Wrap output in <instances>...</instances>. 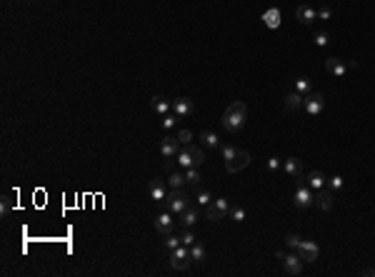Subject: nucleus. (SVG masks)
<instances>
[{
  "label": "nucleus",
  "instance_id": "obj_1",
  "mask_svg": "<svg viewBox=\"0 0 375 277\" xmlns=\"http://www.w3.org/2000/svg\"><path fill=\"white\" fill-rule=\"evenodd\" d=\"M245 120H248V105L243 100H235V103L228 105V110L223 113L220 123H223V128L228 133H240L245 128Z\"/></svg>",
  "mask_w": 375,
  "mask_h": 277
},
{
  "label": "nucleus",
  "instance_id": "obj_8",
  "mask_svg": "<svg viewBox=\"0 0 375 277\" xmlns=\"http://www.w3.org/2000/svg\"><path fill=\"white\" fill-rule=\"evenodd\" d=\"M248 165H250V152H245V150H235V155L230 160H225V170L228 172H240Z\"/></svg>",
  "mask_w": 375,
  "mask_h": 277
},
{
  "label": "nucleus",
  "instance_id": "obj_43",
  "mask_svg": "<svg viewBox=\"0 0 375 277\" xmlns=\"http://www.w3.org/2000/svg\"><path fill=\"white\" fill-rule=\"evenodd\" d=\"M173 170H178V162L173 165V160L168 157V160H165V172H173Z\"/></svg>",
  "mask_w": 375,
  "mask_h": 277
},
{
  "label": "nucleus",
  "instance_id": "obj_5",
  "mask_svg": "<svg viewBox=\"0 0 375 277\" xmlns=\"http://www.w3.org/2000/svg\"><path fill=\"white\" fill-rule=\"evenodd\" d=\"M228 210H230V202H228L225 197H218V200H213V202L205 207V215H208L210 222H218V220L228 217Z\"/></svg>",
  "mask_w": 375,
  "mask_h": 277
},
{
  "label": "nucleus",
  "instance_id": "obj_15",
  "mask_svg": "<svg viewBox=\"0 0 375 277\" xmlns=\"http://www.w3.org/2000/svg\"><path fill=\"white\" fill-rule=\"evenodd\" d=\"M150 108H153V113L155 115H168V113H173V103L168 100V98H163V95H155L153 100H150Z\"/></svg>",
  "mask_w": 375,
  "mask_h": 277
},
{
  "label": "nucleus",
  "instance_id": "obj_11",
  "mask_svg": "<svg viewBox=\"0 0 375 277\" xmlns=\"http://www.w3.org/2000/svg\"><path fill=\"white\" fill-rule=\"evenodd\" d=\"M298 255L303 257V262H315L318 255H320V247H318L313 240H303L300 247H298Z\"/></svg>",
  "mask_w": 375,
  "mask_h": 277
},
{
  "label": "nucleus",
  "instance_id": "obj_33",
  "mask_svg": "<svg viewBox=\"0 0 375 277\" xmlns=\"http://www.w3.org/2000/svg\"><path fill=\"white\" fill-rule=\"evenodd\" d=\"M180 242H183V245H188V247L195 245V235L190 232V227H183V232H180Z\"/></svg>",
  "mask_w": 375,
  "mask_h": 277
},
{
  "label": "nucleus",
  "instance_id": "obj_45",
  "mask_svg": "<svg viewBox=\"0 0 375 277\" xmlns=\"http://www.w3.org/2000/svg\"><path fill=\"white\" fill-rule=\"evenodd\" d=\"M360 275H370V277H373V275H375V270H360Z\"/></svg>",
  "mask_w": 375,
  "mask_h": 277
},
{
  "label": "nucleus",
  "instance_id": "obj_25",
  "mask_svg": "<svg viewBox=\"0 0 375 277\" xmlns=\"http://www.w3.org/2000/svg\"><path fill=\"white\" fill-rule=\"evenodd\" d=\"M200 140H203L205 147H220V138H218L215 133H210V130H203V133H200Z\"/></svg>",
  "mask_w": 375,
  "mask_h": 277
},
{
  "label": "nucleus",
  "instance_id": "obj_10",
  "mask_svg": "<svg viewBox=\"0 0 375 277\" xmlns=\"http://www.w3.org/2000/svg\"><path fill=\"white\" fill-rule=\"evenodd\" d=\"M303 257L298 255V252H293V255H285L283 257V272L285 275H300L303 272Z\"/></svg>",
  "mask_w": 375,
  "mask_h": 277
},
{
  "label": "nucleus",
  "instance_id": "obj_41",
  "mask_svg": "<svg viewBox=\"0 0 375 277\" xmlns=\"http://www.w3.org/2000/svg\"><path fill=\"white\" fill-rule=\"evenodd\" d=\"M178 140H180V145H190L193 133H190V130H180V133H178Z\"/></svg>",
  "mask_w": 375,
  "mask_h": 277
},
{
  "label": "nucleus",
  "instance_id": "obj_21",
  "mask_svg": "<svg viewBox=\"0 0 375 277\" xmlns=\"http://www.w3.org/2000/svg\"><path fill=\"white\" fill-rule=\"evenodd\" d=\"M198 220H200V215H198V210H195V207H188V210H185V212L180 215V220H178V222H180L183 227H190V230H193Z\"/></svg>",
  "mask_w": 375,
  "mask_h": 277
},
{
  "label": "nucleus",
  "instance_id": "obj_42",
  "mask_svg": "<svg viewBox=\"0 0 375 277\" xmlns=\"http://www.w3.org/2000/svg\"><path fill=\"white\" fill-rule=\"evenodd\" d=\"M268 167L275 172V170H280V167H283V160H280V157H270V160H268Z\"/></svg>",
  "mask_w": 375,
  "mask_h": 277
},
{
  "label": "nucleus",
  "instance_id": "obj_40",
  "mask_svg": "<svg viewBox=\"0 0 375 277\" xmlns=\"http://www.w3.org/2000/svg\"><path fill=\"white\" fill-rule=\"evenodd\" d=\"M235 145H220V155H223V160H230L233 155H235Z\"/></svg>",
  "mask_w": 375,
  "mask_h": 277
},
{
  "label": "nucleus",
  "instance_id": "obj_35",
  "mask_svg": "<svg viewBox=\"0 0 375 277\" xmlns=\"http://www.w3.org/2000/svg\"><path fill=\"white\" fill-rule=\"evenodd\" d=\"M163 245H165L168 250H175V247H178V245H183V242H180V235H173V232H170V235H165Z\"/></svg>",
  "mask_w": 375,
  "mask_h": 277
},
{
  "label": "nucleus",
  "instance_id": "obj_9",
  "mask_svg": "<svg viewBox=\"0 0 375 277\" xmlns=\"http://www.w3.org/2000/svg\"><path fill=\"white\" fill-rule=\"evenodd\" d=\"M173 217H175V215H173V212H168V210L158 212V215H155V220H153L155 230H158L160 235H170V232H173V227H175V220H173Z\"/></svg>",
  "mask_w": 375,
  "mask_h": 277
},
{
  "label": "nucleus",
  "instance_id": "obj_39",
  "mask_svg": "<svg viewBox=\"0 0 375 277\" xmlns=\"http://www.w3.org/2000/svg\"><path fill=\"white\" fill-rule=\"evenodd\" d=\"M330 18H333L330 5H320V8H318V20H330Z\"/></svg>",
  "mask_w": 375,
  "mask_h": 277
},
{
  "label": "nucleus",
  "instance_id": "obj_34",
  "mask_svg": "<svg viewBox=\"0 0 375 277\" xmlns=\"http://www.w3.org/2000/svg\"><path fill=\"white\" fill-rule=\"evenodd\" d=\"M343 185H345V180H343L340 175H333V177H328V187H330L333 192H338V190H343Z\"/></svg>",
  "mask_w": 375,
  "mask_h": 277
},
{
  "label": "nucleus",
  "instance_id": "obj_13",
  "mask_svg": "<svg viewBox=\"0 0 375 277\" xmlns=\"http://www.w3.org/2000/svg\"><path fill=\"white\" fill-rule=\"evenodd\" d=\"M180 152V140H175V138H160V155L168 160V157H175Z\"/></svg>",
  "mask_w": 375,
  "mask_h": 277
},
{
  "label": "nucleus",
  "instance_id": "obj_3",
  "mask_svg": "<svg viewBox=\"0 0 375 277\" xmlns=\"http://www.w3.org/2000/svg\"><path fill=\"white\" fill-rule=\"evenodd\" d=\"M190 247L188 245H178L175 250H170V267L178 270V272H185L188 267H190Z\"/></svg>",
  "mask_w": 375,
  "mask_h": 277
},
{
  "label": "nucleus",
  "instance_id": "obj_17",
  "mask_svg": "<svg viewBox=\"0 0 375 277\" xmlns=\"http://www.w3.org/2000/svg\"><path fill=\"white\" fill-rule=\"evenodd\" d=\"M148 192H150V197H153L158 205H163L165 197H168V190H165V185H163L160 180H150V182H148Z\"/></svg>",
  "mask_w": 375,
  "mask_h": 277
},
{
  "label": "nucleus",
  "instance_id": "obj_37",
  "mask_svg": "<svg viewBox=\"0 0 375 277\" xmlns=\"http://www.w3.org/2000/svg\"><path fill=\"white\" fill-rule=\"evenodd\" d=\"M175 113H168V115H163V120H160V125H163V130H170V128H175Z\"/></svg>",
  "mask_w": 375,
  "mask_h": 277
},
{
  "label": "nucleus",
  "instance_id": "obj_4",
  "mask_svg": "<svg viewBox=\"0 0 375 277\" xmlns=\"http://www.w3.org/2000/svg\"><path fill=\"white\" fill-rule=\"evenodd\" d=\"M298 180H300V177H298ZM293 202H295V207H300V210H305V207L315 205V190H310V187L305 185V180H300V185L295 187Z\"/></svg>",
  "mask_w": 375,
  "mask_h": 277
},
{
  "label": "nucleus",
  "instance_id": "obj_36",
  "mask_svg": "<svg viewBox=\"0 0 375 277\" xmlns=\"http://www.w3.org/2000/svg\"><path fill=\"white\" fill-rule=\"evenodd\" d=\"M10 210H13V195H8V192H5V195H3V202H0V212L8 215Z\"/></svg>",
  "mask_w": 375,
  "mask_h": 277
},
{
  "label": "nucleus",
  "instance_id": "obj_18",
  "mask_svg": "<svg viewBox=\"0 0 375 277\" xmlns=\"http://www.w3.org/2000/svg\"><path fill=\"white\" fill-rule=\"evenodd\" d=\"M173 113L178 115V118H188L193 113V100H188V98H178L175 103H173Z\"/></svg>",
  "mask_w": 375,
  "mask_h": 277
},
{
  "label": "nucleus",
  "instance_id": "obj_16",
  "mask_svg": "<svg viewBox=\"0 0 375 277\" xmlns=\"http://www.w3.org/2000/svg\"><path fill=\"white\" fill-rule=\"evenodd\" d=\"M283 170H285V175L288 177H303V160H298V157H288V160H283Z\"/></svg>",
  "mask_w": 375,
  "mask_h": 277
},
{
  "label": "nucleus",
  "instance_id": "obj_29",
  "mask_svg": "<svg viewBox=\"0 0 375 277\" xmlns=\"http://www.w3.org/2000/svg\"><path fill=\"white\" fill-rule=\"evenodd\" d=\"M293 90H295V93H300V95H310V93H313V85H310V80H308V78H298Z\"/></svg>",
  "mask_w": 375,
  "mask_h": 277
},
{
  "label": "nucleus",
  "instance_id": "obj_32",
  "mask_svg": "<svg viewBox=\"0 0 375 277\" xmlns=\"http://www.w3.org/2000/svg\"><path fill=\"white\" fill-rule=\"evenodd\" d=\"M300 242H303V237H300V235H293V232H290V235H285V245H288L293 252H298Z\"/></svg>",
  "mask_w": 375,
  "mask_h": 277
},
{
  "label": "nucleus",
  "instance_id": "obj_19",
  "mask_svg": "<svg viewBox=\"0 0 375 277\" xmlns=\"http://www.w3.org/2000/svg\"><path fill=\"white\" fill-rule=\"evenodd\" d=\"M303 103H305V95H300V93H295V90H290V93L285 95V110H288V113L300 110Z\"/></svg>",
  "mask_w": 375,
  "mask_h": 277
},
{
  "label": "nucleus",
  "instance_id": "obj_24",
  "mask_svg": "<svg viewBox=\"0 0 375 277\" xmlns=\"http://www.w3.org/2000/svg\"><path fill=\"white\" fill-rule=\"evenodd\" d=\"M263 20H265L268 28H278V25H280V10H278V8H270V10L263 15Z\"/></svg>",
  "mask_w": 375,
  "mask_h": 277
},
{
  "label": "nucleus",
  "instance_id": "obj_20",
  "mask_svg": "<svg viewBox=\"0 0 375 277\" xmlns=\"http://www.w3.org/2000/svg\"><path fill=\"white\" fill-rule=\"evenodd\" d=\"M305 185H308L310 190H315V192H318V190H323V187L328 185V177H325L320 170H315V172H310V175L305 177Z\"/></svg>",
  "mask_w": 375,
  "mask_h": 277
},
{
  "label": "nucleus",
  "instance_id": "obj_38",
  "mask_svg": "<svg viewBox=\"0 0 375 277\" xmlns=\"http://www.w3.org/2000/svg\"><path fill=\"white\" fill-rule=\"evenodd\" d=\"M228 217H233L235 222H243V220H245V210H243V207H230V210H228Z\"/></svg>",
  "mask_w": 375,
  "mask_h": 277
},
{
  "label": "nucleus",
  "instance_id": "obj_22",
  "mask_svg": "<svg viewBox=\"0 0 375 277\" xmlns=\"http://www.w3.org/2000/svg\"><path fill=\"white\" fill-rule=\"evenodd\" d=\"M175 162H178V167H183V170L195 167V160H193V155H190V152H188V147H180V152L175 155Z\"/></svg>",
  "mask_w": 375,
  "mask_h": 277
},
{
  "label": "nucleus",
  "instance_id": "obj_26",
  "mask_svg": "<svg viewBox=\"0 0 375 277\" xmlns=\"http://www.w3.org/2000/svg\"><path fill=\"white\" fill-rule=\"evenodd\" d=\"M195 202H198V205H203V207H208V205L213 202L210 190H205V187H200V185H198V190H195Z\"/></svg>",
  "mask_w": 375,
  "mask_h": 277
},
{
  "label": "nucleus",
  "instance_id": "obj_30",
  "mask_svg": "<svg viewBox=\"0 0 375 277\" xmlns=\"http://www.w3.org/2000/svg\"><path fill=\"white\" fill-rule=\"evenodd\" d=\"M185 180L190 182V185H195V187H198V185L203 182V175L198 172V167H188V170H185Z\"/></svg>",
  "mask_w": 375,
  "mask_h": 277
},
{
  "label": "nucleus",
  "instance_id": "obj_23",
  "mask_svg": "<svg viewBox=\"0 0 375 277\" xmlns=\"http://www.w3.org/2000/svg\"><path fill=\"white\" fill-rule=\"evenodd\" d=\"M168 182H170V190H180L188 180H185V175H183V172L173 170V172H168Z\"/></svg>",
  "mask_w": 375,
  "mask_h": 277
},
{
  "label": "nucleus",
  "instance_id": "obj_27",
  "mask_svg": "<svg viewBox=\"0 0 375 277\" xmlns=\"http://www.w3.org/2000/svg\"><path fill=\"white\" fill-rule=\"evenodd\" d=\"M205 255H208V252H205V247H203L200 242L190 245V260H193V262H198V265L205 262Z\"/></svg>",
  "mask_w": 375,
  "mask_h": 277
},
{
  "label": "nucleus",
  "instance_id": "obj_12",
  "mask_svg": "<svg viewBox=\"0 0 375 277\" xmlns=\"http://www.w3.org/2000/svg\"><path fill=\"white\" fill-rule=\"evenodd\" d=\"M315 205H318L323 212L333 210V205H335V192H333L330 187H328V190H325V187L318 190V192H315Z\"/></svg>",
  "mask_w": 375,
  "mask_h": 277
},
{
  "label": "nucleus",
  "instance_id": "obj_28",
  "mask_svg": "<svg viewBox=\"0 0 375 277\" xmlns=\"http://www.w3.org/2000/svg\"><path fill=\"white\" fill-rule=\"evenodd\" d=\"M183 147H188V152L193 155V160H195V167H200V165L205 162V152H203V147H198V145H183Z\"/></svg>",
  "mask_w": 375,
  "mask_h": 277
},
{
  "label": "nucleus",
  "instance_id": "obj_2",
  "mask_svg": "<svg viewBox=\"0 0 375 277\" xmlns=\"http://www.w3.org/2000/svg\"><path fill=\"white\" fill-rule=\"evenodd\" d=\"M163 207L168 210V212H173L175 217H180L188 207H190V197H188V192L180 187V190H170L168 192V197H165V202H163Z\"/></svg>",
  "mask_w": 375,
  "mask_h": 277
},
{
  "label": "nucleus",
  "instance_id": "obj_31",
  "mask_svg": "<svg viewBox=\"0 0 375 277\" xmlns=\"http://www.w3.org/2000/svg\"><path fill=\"white\" fill-rule=\"evenodd\" d=\"M313 43H315L318 48H325V45L330 43V33H328V30H318V33L313 35Z\"/></svg>",
  "mask_w": 375,
  "mask_h": 277
},
{
  "label": "nucleus",
  "instance_id": "obj_14",
  "mask_svg": "<svg viewBox=\"0 0 375 277\" xmlns=\"http://www.w3.org/2000/svg\"><path fill=\"white\" fill-rule=\"evenodd\" d=\"M295 20H300L303 25H310V23L318 20V10L310 8V5H298L295 8Z\"/></svg>",
  "mask_w": 375,
  "mask_h": 277
},
{
  "label": "nucleus",
  "instance_id": "obj_7",
  "mask_svg": "<svg viewBox=\"0 0 375 277\" xmlns=\"http://www.w3.org/2000/svg\"><path fill=\"white\" fill-rule=\"evenodd\" d=\"M353 68H358V65H355V63L338 60V58H328V60H325V70H328L330 75H335V78H343V75H348Z\"/></svg>",
  "mask_w": 375,
  "mask_h": 277
},
{
  "label": "nucleus",
  "instance_id": "obj_44",
  "mask_svg": "<svg viewBox=\"0 0 375 277\" xmlns=\"http://www.w3.org/2000/svg\"><path fill=\"white\" fill-rule=\"evenodd\" d=\"M283 257H285V252H283V250H275V260H280V262H283Z\"/></svg>",
  "mask_w": 375,
  "mask_h": 277
},
{
  "label": "nucleus",
  "instance_id": "obj_6",
  "mask_svg": "<svg viewBox=\"0 0 375 277\" xmlns=\"http://www.w3.org/2000/svg\"><path fill=\"white\" fill-rule=\"evenodd\" d=\"M303 110H305V115H310V118H318V115L325 110V98H323L320 93H310V95H305Z\"/></svg>",
  "mask_w": 375,
  "mask_h": 277
}]
</instances>
